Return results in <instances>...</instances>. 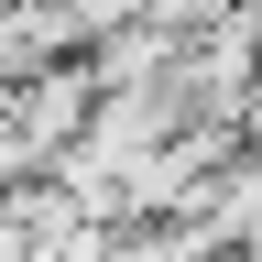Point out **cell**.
<instances>
[{"instance_id": "cell-1", "label": "cell", "mask_w": 262, "mask_h": 262, "mask_svg": "<svg viewBox=\"0 0 262 262\" xmlns=\"http://www.w3.org/2000/svg\"><path fill=\"white\" fill-rule=\"evenodd\" d=\"M44 164H55V153L33 142V131H11V120H0V208H11V196H22L33 175H44Z\"/></svg>"}, {"instance_id": "cell-2", "label": "cell", "mask_w": 262, "mask_h": 262, "mask_svg": "<svg viewBox=\"0 0 262 262\" xmlns=\"http://www.w3.org/2000/svg\"><path fill=\"white\" fill-rule=\"evenodd\" d=\"M229 11H251V0H142V22H164V33H208Z\"/></svg>"}]
</instances>
